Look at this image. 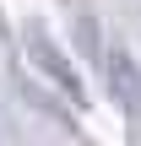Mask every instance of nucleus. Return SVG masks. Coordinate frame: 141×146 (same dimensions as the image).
Listing matches in <instances>:
<instances>
[{"label": "nucleus", "mask_w": 141, "mask_h": 146, "mask_svg": "<svg viewBox=\"0 0 141 146\" xmlns=\"http://www.w3.org/2000/svg\"><path fill=\"white\" fill-rule=\"evenodd\" d=\"M109 87H114L120 108L141 114V76H136V65H130V54H109Z\"/></svg>", "instance_id": "f257e3e1"}]
</instances>
